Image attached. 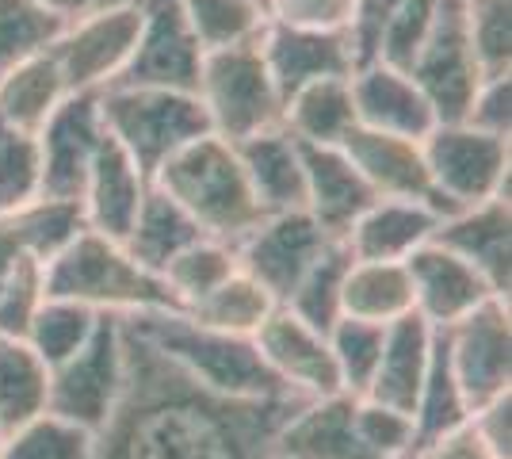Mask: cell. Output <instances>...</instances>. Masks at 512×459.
<instances>
[{"instance_id": "obj_33", "label": "cell", "mask_w": 512, "mask_h": 459, "mask_svg": "<svg viewBox=\"0 0 512 459\" xmlns=\"http://www.w3.org/2000/svg\"><path fill=\"white\" fill-rule=\"evenodd\" d=\"M50 368L31 352L23 337H0V425H16L46 414Z\"/></svg>"}, {"instance_id": "obj_30", "label": "cell", "mask_w": 512, "mask_h": 459, "mask_svg": "<svg viewBox=\"0 0 512 459\" xmlns=\"http://www.w3.org/2000/svg\"><path fill=\"white\" fill-rule=\"evenodd\" d=\"M413 314V287L406 264L352 261L344 276V318L390 326Z\"/></svg>"}, {"instance_id": "obj_40", "label": "cell", "mask_w": 512, "mask_h": 459, "mask_svg": "<svg viewBox=\"0 0 512 459\" xmlns=\"http://www.w3.org/2000/svg\"><path fill=\"white\" fill-rule=\"evenodd\" d=\"M325 337H329V352H333V364H337L341 391L352 394V398H363L371 387V375L379 368V356H383L386 326L360 322V318H341Z\"/></svg>"}, {"instance_id": "obj_45", "label": "cell", "mask_w": 512, "mask_h": 459, "mask_svg": "<svg viewBox=\"0 0 512 459\" xmlns=\"http://www.w3.org/2000/svg\"><path fill=\"white\" fill-rule=\"evenodd\" d=\"M46 299V264L23 257L0 284V337H23Z\"/></svg>"}, {"instance_id": "obj_29", "label": "cell", "mask_w": 512, "mask_h": 459, "mask_svg": "<svg viewBox=\"0 0 512 459\" xmlns=\"http://www.w3.org/2000/svg\"><path fill=\"white\" fill-rule=\"evenodd\" d=\"M65 96H69V88H65L62 69L54 62V54L43 50L0 77V119L35 134L58 111Z\"/></svg>"}, {"instance_id": "obj_16", "label": "cell", "mask_w": 512, "mask_h": 459, "mask_svg": "<svg viewBox=\"0 0 512 459\" xmlns=\"http://www.w3.org/2000/svg\"><path fill=\"white\" fill-rule=\"evenodd\" d=\"M256 349L264 356L268 372L279 379V387L299 398H329L344 394L337 379V364L329 352V337L321 329L299 322L291 310L276 306L272 318L256 329Z\"/></svg>"}, {"instance_id": "obj_35", "label": "cell", "mask_w": 512, "mask_h": 459, "mask_svg": "<svg viewBox=\"0 0 512 459\" xmlns=\"http://www.w3.org/2000/svg\"><path fill=\"white\" fill-rule=\"evenodd\" d=\"M100 318L104 314H96V310H88L81 303L46 295L43 306L31 318V326H27V333H23V341L31 345V352L43 360L46 368H58V364H65L69 356H77L92 341Z\"/></svg>"}, {"instance_id": "obj_9", "label": "cell", "mask_w": 512, "mask_h": 459, "mask_svg": "<svg viewBox=\"0 0 512 459\" xmlns=\"http://www.w3.org/2000/svg\"><path fill=\"white\" fill-rule=\"evenodd\" d=\"M138 4H100L69 20L50 54L62 69L69 92H104L127 73L138 46Z\"/></svg>"}, {"instance_id": "obj_42", "label": "cell", "mask_w": 512, "mask_h": 459, "mask_svg": "<svg viewBox=\"0 0 512 459\" xmlns=\"http://www.w3.org/2000/svg\"><path fill=\"white\" fill-rule=\"evenodd\" d=\"M463 27L486 77L512 73V0H459Z\"/></svg>"}, {"instance_id": "obj_32", "label": "cell", "mask_w": 512, "mask_h": 459, "mask_svg": "<svg viewBox=\"0 0 512 459\" xmlns=\"http://www.w3.org/2000/svg\"><path fill=\"white\" fill-rule=\"evenodd\" d=\"M276 306L279 303L264 287L237 268L230 280H222L214 291H207L184 314L207 329H222V333H234V337H256V329L272 318Z\"/></svg>"}, {"instance_id": "obj_2", "label": "cell", "mask_w": 512, "mask_h": 459, "mask_svg": "<svg viewBox=\"0 0 512 459\" xmlns=\"http://www.w3.org/2000/svg\"><path fill=\"white\" fill-rule=\"evenodd\" d=\"M127 322L188 379L222 398H283V394H291L268 372L253 337H234L222 329L199 326L184 310L127 314Z\"/></svg>"}, {"instance_id": "obj_5", "label": "cell", "mask_w": 512, "mask_h": 459, "mask_svg": "<svg viewBox=\"0 0 512 459\" xmlns=\"http://www.w3.org/2000/svg\"><path fill=\"white\" fill-rule=\"evenodd\" d=\"M100 119L107 138L134 157L150 176L195 138L211 134L195 92L153 85H111L100 92Z\"/></svg>"}, {"instance_id": "obj_21", "label": "cell", "mask_w": 512, "mask_h": 459, "mask_svg": "<svg viewBox=\"0 0 512 459\" xmlns=\"http://www.w3.org/2000/svg\"><path fill=\"white\" fill-rule=\"evenodd\" d=\"M276 459H379L360 437L356 398L329 394L310 398L283 421L276 437Z\"/></svg>"}, {"instance_id": "obj_19", "label": "cell", "mask_w": 512, "mask_h": 459, "mask_svg": "<svg viewBox=\"0 0 512 459\" xmlns=\"http://www.w3.org/2000/svg\"><path fill=\"white\" fill-rule=\"evenodd\" d=\"M348 85L356 104V127L417 138V142L436 127V111L406 69L367 62L348 77Z\"/></svg>"}, {"instance_id": "obj_39", "label": "cell", "mask_w": 512, "mask_h": 459, "mask_svg": "<svg viewBox=\"0 0 512 459\" xmlns=\"http://www.w3.org/2000/svg\"><path fill=\"white\" fill-rule=\"evenodd\" d=\"M234 272H237L234 245L214 241V238H199L161 272V280L169 284L172 299L180 303V310H188V306L199 303V299H203L207 291H214L222 280H230Z\"/></svg>"}, {"instance_id": "obj_53", "label": "cell", "mask_w": 512, "mask_h": 459, "mask_svg": "<svg viewBox=\"0 0 512 459\" xmlns=\"http://www.w3.org/2000/svg\"><path fill=\"white\" fill-rule=\"evenodd\" d=\"M4 437H8V429H4V425H0V444H4Z\"/></svg>"}, {"instance_id": "obj_41", "label": "cell", "mask_w": 512, "mask_h": 459, "mask_svg": "<svg viewBox=\"0 0 512 459\" xmlns=\"http://www.w3.org/2000/svg\"><path fill=\"white\" fill-rule=\"evenodd\" d=\"M65 23L31 0H0V77L54 46Z\"/></svg>"}, {"instance_id": "obj_43", "label": "cell", "mask_w": 512, "mask_h": 459, "mask_svg": "<svg viewBox=\"0 0 512 459\" xmlns=\"http://www.w3.org/2000/svg\"><path fill=\"white\" fill-rule=\"evenodd\" d=\"M39 199V142L0 119V219Z\"/></svg>"}, {"instance_id": "obj_14", "label": "cell", "mask_w": 512, "mask_h": 459, "mask_svg": "<svg viewBox=\"0 0 512 459\" xmlns=\"http://www.w3.org/2000/svg\"><path fill=\"white\" fill-rule=\"evenodd\" d=\"M138 4V46L130 58L127 73L115 85H153L195 92L203 50L195 43L184 0H134Z\"/></svg>"}, {"instance_id": "obj_3", "label": "cell", "mask_w": 512, "mask_h": 459, "mask_svg": "<svg viewBox=\"0 0 512 459\" xmlns=\"http://www.w3.org/2000/svg\"><path fill=\"white\" fill-rule=\"evenodd\" d=\"M46 295L81 303L96 314H115V318L180 310L169 284L134 261L123 249V241H111L92 230H81L46 264Z\"/></svg>"}, {"instance_id": "obj_12", "label": "cell", "mask_w": 512, "mask_h": 459, "mask_svg": "<svg viewBox=\"0 0 512 459\" xmlns=\"http://www.w3.org/2000/svg\"><path fill=\"white\" fill-rule=\"evenodd\" d=\"M100 92H69L58 111L35 131L39 142V196L77 199L88 180V169L104 146Z\"/></svg>"}, {"instance_id": "obj_38", "label": "cell", "mask_w": 512, "mask_h": 459, "mask_svg": "<svg viewBox=\"0 0 512 459\" xmlns=\"http://www.w3.org/2000/svg\"><path fill=\"white\" fill-rule=\"evenodd\" d=\"M92 444L96 437L88 429L46 410L4 437L0 459H92Z\"/></svg>"}, {"instance_id": "obj_44", "label": "cell", "mask_w": 512, "mask_h": 459, "mask_svg": "<svg viewBox=\"0 0 512 459\" xmlns=\"http://www.w3.org/2000/svg\"><path fill=\"white\" fill-rule=\"evenodd\" d=\"M356 425H360L363 444L379 459H409L417 452L413 417L394 410V406L371 402V398H356Z\"/></svg>"}, {"instance_id": "obj_23", "label": "cell", "mask_w": 512, "mask_h": 459, "mask_svg": "<svg viewBox=\"0 0 512 459\" xmlns=\"http://www.w3.org/2000/svg\"><path fill=\"white\" fill-rule=\"evenodd\" d=\"M150 188L153 180L134 165V157L127 150H119L111 138H104V146L88 169L85 188H81L85 226L92 234L123 241Z\"/></svg>"}, {"instance_id": "obj_28", "label": "cell", "mask_w": 512, "mask_h": 459, "mask_svg": "<svg viewBox=\"0 0 512 459\" xmlns=\"http://www.w3.org/2000/svg\"><path fill=\"white\" fill-rule=\"evenodd\" d=\"M283 131L299 146H341L356 131V104L348 77H329L283 100Z\"/></svg>"}, {"instance_id": "obj_20", "label": "cell", "mask_w": 512, "mask_h": 459, "mask_svg": "<svg viewBox=\"0 0 512 459\" xmlns=\"http://www.w3.org/2000/svg\"><path fill=\"white\" fill-rule=\"evenodd\" d=\"M432 241L486 276V284L509 299L512 291V207L509 199H486L440 219Z\"/></svg>"}, {"instance_id": "obj_18", "label": "cell", "mask_w": 512, "mask_h": 459, "mask_svg": "<svg viewBox=\"0 0 512 459\" xmlns=\"http://www.w3.org/2000/svg\"><path fill=\"white\" fill-rule=\"evenodd\" d=\"M341 150L356 165V173L367 180L375 199H413V203L432 207L444 219V207L432 192L425 150H421L417 138H398V134L356 127L341 142Z\"/></svg>"}, {"instance_id": "obj_50", "label": "cell", "mask_w": 512, "mask_h": 459, "mask_svg": "<svg viewBox=\"0 0 512 459\" xmlns=\"http://www.w3.org/2000/svg\"><path fill=\"white\" fill-rule=\"evenodd\" d=\"M31 4H39L43 12L58 16L62 23L77 20V16H85V12H92V8H100V0H31Z\"/></svg>"}, {"instance_id": "obj_15", "label": "cell", "mask_w": 512, "mask_h": 459, "mask_svg": "<svg viewBox=\"0 0 512 459\" xmlns=\"http://www.w3.org/2000/svg\"><path fill=\"white\" fill-rule=\"evenodd\" d=\"M256 46L283 100L306 85L356 73V50L344 27H295L268 20Z\"/></svg>"}, {"instance_id": "obj_25", "label": "cell", "mask_w": 512, "mask_h": 459, "mask_svg": "<svg viewBox=\"0 0 512 459\" xmlns=\"http://www.w3.org/2000/svg\"><path fill=\"white\" fill-rule=\"evenodd\" d=\"M440 215L413 199H375L352 230L344 234V249L352 261L406 264L421 245L432 241Z\"/></svg>"}, {"instance_id": "obj_13", "label": "cell", "mask_w": 512, "mask_h": 459, "mask_svg": "<svg viewBox=\"0 0 512 459\" xmlns=\"http://www.w3.org/2000/svg\"><path fill=\"white\" fill-rule=\"evenodd\" d=\"M333 241L318 230V222L306 211H283L264 215L253 230L234 245L237 268L264 287L276 303L291 295V287L302 280V272L325 253Z\"/></svg>"}, {"instance_id": "obj_49", "label": "cell", "mask_w": 512, "mask_h": 459, "mask_svg": "<svg viewBox=\"0 0 512 459\" xmlns=\"http://www.w3.org/2000/svg\"><path fill=\"white\" fill-rule=\"evenodd\" d=\"M409 459H497V456L482 444V437L470 429L467 421L463 429H455L448 437H436L428 440V444H421Z\"/></svg>"}, {"instance_id": "obj_48", "label": "cell", "mask_w": 512, "mask_h": 459, "mask_svg": "<svg viewBox=\"0 0 512 459\" xmlns=\"http://www.w3.org/2000/svg\"><path fill=\"white\" fill-rule=\"evenodd\" d=\"M470 429L497 459H512V394H501L470 414Z\"/></svg>"}, {"instance_id": "obj_46", "label": "cell", "mask_w": 512, "mask_h": 459, "mask_svg": "<svg viewBox=\"0 0 512 459\" xmlns=\"http://www.w3.org/2000/svg\"><path fill=\"white\" fill-rule=\"evenodd\" d=\"M463 123H470L474 131L497 134V138H512V73L486 77L482 85L474 88Z\"/></svg>"}, {"instance_id": "obj_37", "label": "cell", "mask_w": 512, "mask_h": 459, "mask_svg": "<svg viewBox=\"0 0 512 459\" xmlns=\"http://www.w3.org/2000/svg\"><path fill=\"white\" fill-rule=\"evenodd\" d=\"M12 219V230L20 238L23 253L35 257L39 264H50L58 253H62L69 241L77 238L85 226V211L77 199H35L20 211L8 215Z\"/></svg>"}, {"instance_id": "obj_8", "label": "cell", "mask_w": 512, "mask_h": 459, "mask_svg": "<svg viewBox=\"0 0 512 459\" xmlns=\"http://www.w3.org/2000/svg\"><path fill=\"white\" fill-rule=\"evenodd\" d=\"M127 356H123V326L115 314H104L85 349L69 356L65 364L50 368L46 410L88 429L92 437L107 425L123 394Z\"/></svg>"}, {"instance_id": "obj_22", "label": "cell", "mask_w": 512, "mask_h": 459, "mask_svg": "<svg viewBox=\"0 0 512 459\" xmlns=\"http://www.w3.org/2000/svg\"><path fill=\"white\" fill-rule=\"evenodd\" d=\"M302 169H306V215L318 222L329 241H344L352 222L375 203V192L356 173L341 146H302Z\"/></svg>"}, {"instance_id": "obj_26", "label": "cell", "mask_w": 512, "mask_h": 459, "mask_svg": "<svg viewBox=\"0 0 512 459\" xmlns=\"http://www.w3.org/2000/svg\"><path fill=\"white\" fill-rule=\"evenodd\" d=\"M432 345H436V329L428 326L421 314H406V318L390 322L379 368L371 375V387L363 398L394 406V410L413 417V402H417V391L425 383Z\"/></svg>"}, {"instance_id": "obj_31", "label": "cell", "mask_w": 512, "mask_h": 459, "mask_svg": "<svg viewBox=\"0 0 512 459\" xmlns=\"http://www.w3.org/2000/svg\"><path fill=\"white\" fill-rule=\"evenodd\" d=\"M348 264H352V257H348L344 241L325 245V253L302 272V280L291 287V295L279 306L291 310L306 326L329 333L344 318V276H348Z\"/></svg>"}, {"instance_id": "obj_10", "label": "cell", "mask_w": 512, "mask_h": 459, "mask_svg": "<svg viewBox=\"0 0 512 459\" xmlns=\"http://www.w3.org/2000/svg\"><path fill=\"white\" fill-rule=\"evenodd\" d=\"M448 364L470 414L501 394H512V310L509 299H490L455 326L440 329Z\"/></svg>"}, {"instance_id": "obj_36", "label": "cell", "mask_w": 512, "mask_h": 459, "mask_svg": "<svg viewBox=\"0 0 512 459\" xmlns=\"http://www.w3.org/2000/svg\"><path fill=\"white\" fill-rule=\"evenodd\" d=\"M184 16L203 54L256 43L272 20L256 0H184Z\"/></svg>"}, {"instance_id": "obj_24", "label": "cell", "mask_w": 512, "mask_h": 459, "mask_svg": "<svg viewBox=\"0 0 512 459\" xmlns=\"http://www.w3.org/2000/svg\"><path fill=\"white\" fill-rule=\"evenodd\" d=\"M234 150L260 215H283V211H302L306 207L302 146L283 127L234 142Z\"/></svg>"}, {"instance_id": "obj_52", "label": "cell", "mask_w": 512, "mask_h": 459, "mask_svg": "<svg viewBox=\"0 0 512 459\" xmlns=\"http://www.w3.org/2000/svg\"><path fill=\"white\" fill-rule=\"evenodd\" d=\"M256 4H260V8H264V12H268V4H272V0H256ZM268 16H272V12H268Z\"/></svg>"}, {"instance_id": "obj_1", "label": "cell", "mask_w": 512, "mask_h": 459, "mask_svg": "<svg viewBox=\"0 0 512 459\" xmlns=\"http://www.w3.org/2000/svg\"><path fill=\"white\" fill-rule=\"evenodd\" d=\"M123 326V394L96 433L92 459H276L283 421L310 398H222Z\"/></svg>"}, {"instance_id": "obj_7", "label": "cell", "mask_w": 512, "mask_h": 459, "mask_svg": "<svg viewBox=\"0 0 512 459\" xmlns=\"http://www.w3.org/2000/svg\"><path fill=\"white\" fill-rule=\"evenodd\" d=\"M512 138L474 131L470 123H436L421 138L425 150L428 180L432 192L444 207V219L451 211H463L486 199H509L512 176Z\"/></svg>"}, {"instance_id": "obj_11", "label": "cell", "mask_w": 512, "mask_h": 459, "mask_svg": "<svg viewBox=\"0 0 512 459\" xmlns=\"http://www.w3.org/2000/svg\"><path fill=\"white\" fill-rule=\"evenodd\" d=\"M406 73L425 92V100L436 111V123H455L467 115L470 96L486 81V73L474 58L459 0H440L436 20L428 27L425 43L413 54Z\"/></svg>"}, {"instance_id": "obj_47", "label": "cell", "mask_w": 512, "mask_h": 459, "mask_svg": "<svg viewBox=\"0 0 512 459\" xmlns=\"http://www.w3.org/2000/svg\"><path fill=\"white\" fill-rule=\"evenodd\" d=\"M272 20L295 23V27H344L352 0H272Z\"/></svg>"}, {"instance_id": "obj_27", "label": "cell", "mask_w": 512, "mask_h": 459, "mask_svg": "<svg viewBox=\"0 0 512 459\" xmlns=\"http://www.w3.org/2000/svg\"><path fill=\"white\" fill-rule=\"evenodd\" d=\"M199 238H203V230L188 219V211L153 184L150 192H146V199H142L134 222H130L127 238H123V249H127L142 268H150V272L161 276V272Z\"/></svg>"}, {"instance_id": "obj_34", "label": "cell", "mask_w": 512, "mask_h": 459, "mask_svg": "<svg viewBox=\"0 0 512 459\" xmlns=\"http://www.w3.org/2000/svg\"><path fill=\"white\" fill-rule=\"evenodd\" d=\"M470 421V406L463 398V387L451 372L448 352L440 341V329H436V345H432V360H428L425 383L417 391L413 402V429H417V448L436 437H448L455 429H463Z\"/></svg>"}, {"instance_id": "obj_51", "label": "cell", "mask_w": 512, "mask_h": 459, "mask_svg": "<svg viewBox=\"0 0 512 459\" xmlns=\"http://www.w3.org/2000/svg\"><path fill=\"white\" fill-rule=\"evenodd\" d=\"M100 4H134V0H100Z\"/></svg>"}, {"instance_id": "obj_4", "label": "cell", "mask_w": 512, "mask_h": 459, "mask_svg": "<svg viewBox=\"0 0 512 459\" xmlns=\"http://www.w3.org/2000/svg\"><path fill=\"white\" fill-rule=\"evenodd\" d=\"M153 184L188 211V219L203 230V238L237 245L264 219L249 192V180L241 173L234 142L218 134H203L176 157H169L153 173Z\"/></svg>"}, {"instance_id": "obj_17", "label": "cell", "mask_w": 512, "mask_h": 459, "mask_svg": "<svg viewBox=\"0 0 512 459\" xmlns=\"http://www.w3.org/2000/svg\"><path fill=\"white\" fill-rule=\"evenodd\" d=\"M406 272L409 287H413V314H421L432 329L455 326L470 310H478L490 299H501L478 268H470L440 241L421 245L406 261Z\"/></svg>"}, {"instance_id": "obj_6", "label": "cell", "mask_w": 512, "mask_h": 459, "mask_svg": "<svg viewBox=\"0 0 512 459\" xmlns=\"http://www.w3.org/2000/svg\"><path fill=\"white\" fill-rule=\"evenodd\" d=\"M256 43L211 50L199 66L195 96L203 104L211 134L226 142H245L260 131L283 127V96Z\"/></svg>"}]
</instances>
